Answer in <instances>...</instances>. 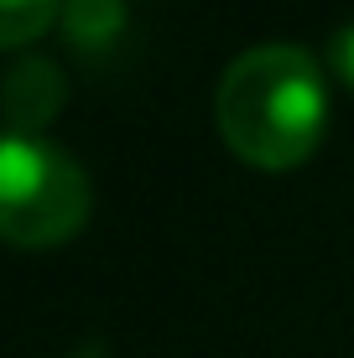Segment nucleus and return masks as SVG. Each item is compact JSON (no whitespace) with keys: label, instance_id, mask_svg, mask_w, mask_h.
<instances>
[{"label":"nucleus","instance_id":"obj_1","mask_svg":"<svg viewBox=\"0 0 354 358\" xmlns=\"http://www.w3.org/2000/svg\"><path fill=\"white\" fill-rule=\"evenodd\" d=\"M219 130L255 166H297L328 130L323 63L297 42H261L219 78Z\"/></svg>","mask_w":354,"mask_h":358},{"label":"nucleus","instance_id":"obj_2","mask_svg":"<svg viewBox=\"0 0 354 358\" xmlns=\"http://www.w3.org/2000/svg\"><path fill=\"white\" fill-rule=\"evenodd\" d=\"M89 218V171L36 130L0 135V239L57 244Z\"/></svg>","mask_w":354,"mask_h":358},{"label":"nucleus","instance_id":"obj_3","mask_svg":"<svg viewBox=\"0 0 354 358\" xmlns=\"http://www.w3.org/2000/svg\"><path fill=\"white\" fill-rule=\"evenodd\" d=\"M57 104H63V73L47 57H21L6 78V109L16 130H36L42 120L57 115Z\"/></svg>","mask_w":354,"mask_h":358},{"label":"nucleus","instance_id":"obj_4","mask_svg":"<svg viewBox=\"0 0 354 358\" xmlns=\"http://www.w3.org/2000/svg\"><path fill=\"white\" fill-rule=\"evenodd\" d=\"M68 36L79 47H100L104 36L120 31V21H125V6L120 0H68Z\"/></svg>","mask_w":354,"mask_h":358},{"label":"nucleus","instance_id":"obj_5","mask_svg":"<svg viewBox=\"0 0 354 358\" xmlns=\"http://www.w3.org/2000/svg\"><path fill=\"white\" fill-rule=\"evenodd\" d=\"M63 0H0V47H21L57 21Z\"/></svg>","mask_w":354,"mask_h":358},{"label":"nucleus","instance_id":"obj_6","mask_svg":"<svg viewBox=\"0 0 354 358\" xmlns=\"http://www.w3.org/2000/svg\"><path fill=\"white\" fill-rule=\"evenodd\" d=\"M328 63H334V73L354 89V21L334 31V42H328Z\"/></svg>","mask_w":354,"mask_h":358},{"label":"nucleus","instance_id":"obj_7","mask_svg":"<svg viewBox=\"0 0 354 358\" xmlns=\"http://www.w3.org/2000/svg\"><path fill=\"white\" fill-rule=\"evenodd\" d=\"M73 358H94V353H73Z\"/></svg>","mask_w":354,"mask_h":358}]
</instances>
